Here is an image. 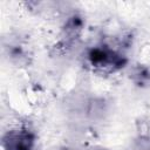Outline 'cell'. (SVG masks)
Returning <instances> with one entry per match:
<instances>
[{
  "instance_id": "1",
  "label": "cell",
  "mask_w": 150,
  "mask_h": 150,
  "mask_svg": "<svg viewBox=\"0 0 150 150\" xmlns=\"http://www.w3.org/2000/svg\"><path fill=\"white\" fill-rule=\"evenodd\" d=\"M32 144V138L26 132L8 135V139H5V145L7 150H29Z\"/></svg>"
}]
</instances>
